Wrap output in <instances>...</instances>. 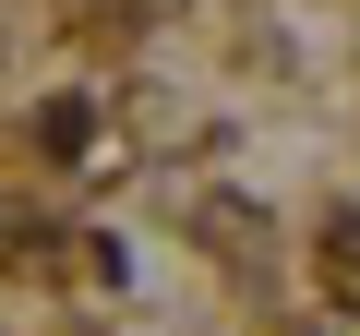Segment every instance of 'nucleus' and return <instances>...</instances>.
Here are the masks:
<instances>
[{
	"label": "nucleus",
	"mask_w": 360,
	"mask_h": 336,
	"mask_svg": "<svg viewBox=\"0 0 360 336\" xmlns=\"http://www.w3.org/2000/svg\"><path fill=\"white\" fill-rule=\"evenodd\" d=\"M324 264H336V288H348V300H360V217H348V228H336V252H324Z\"/></svg>",
	"instance_id": "1"
}]
</instances>
